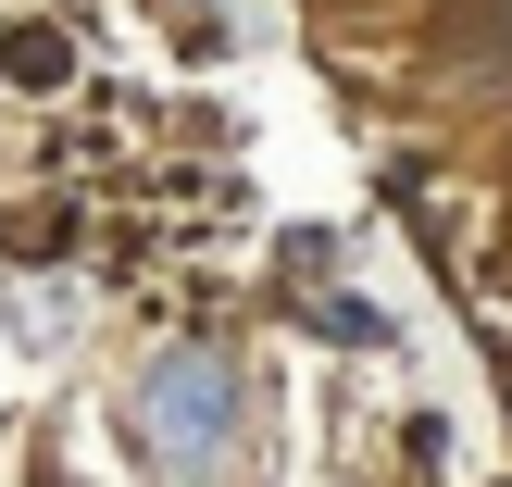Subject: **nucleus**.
<instances>
[{
	"label": "nucleus",
	"mask_w": 512,
	"mask_h": 487,
	"mask_svg": "<svg viewBox=\"0 0 512 487\" xmlns=\"http://www.w3.org/2000/svg\"><path fill=\"white\" fill-rule=\"evenodd\" d=\"M125 425H138V450L163 475H213L225 438H238V375H225V350H163V363L138 375V400H125Z\"/></svg>",
	"instance_id": "nucleus-1"
}]
</instances>
